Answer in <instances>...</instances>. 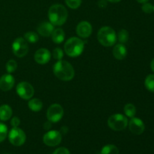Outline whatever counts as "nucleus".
Here are the masks:
<instances>
[{"label":"nucleus","instance_id":"obj_1","mask_svg":"<svg viewBox=\"0 0 154 154\" xmlns=\"http://www.w3.org/2000/svg\"><path fill=\"white\" fill-rule=\"evenodd\" d=\"M54 73L57 78L64 81L73 79L75 70L72 65L67 61L59 60L54 66Z\"/></svg>","mask_w":154,"mask_h":154},{"label":"nucleus","instance_id":"obj_2","mask_svg":"<svg viewBox=\"0 0 154 154\" xmlns=\"http://www.w3.org/2000/svg\"><path fill=\"white\" fill-rule=\"evenodd\" d=\"M50 22L54 26H62L66 22L68 18V11L66 8L60 4L51 6L48 11Z\"/></svg>","mask_w":154,"mask_h":154},{"label":"nucleus","instance_id":"obj_3","mask_svg":"<svg viewBox=\"0 0 154 154\" xmlns=\"http://www.w3.org/2000/svg\"><path fill=\"white\" fill-rule=\"evenodd\" d=\"M84 42L76 37H72L66 41L64 45L65 52L71 57H76L84 51Z\"/></svg>","mask_w":154,"mask_h":154},{"label":"nucleus","instance_id":"obj_4","mask_svg":"<svg viewBox=\"0 0 154 154\" xmlns=\"http://www.w3.org/2000/svg\"><path fill=\"white\" fill-rule=\"evenodd\" d=\"M98 41L105 47H111L117 42L115 31L109 26H104L99 29L97 34Z\"/></svg>","mask_w":154,"mask_h":154},{"label":"nucleus","instance_id":"obj_5","mask_svg":"<svg viewBox=\"0 0 154 154\" xmlns=\"http://www.w3.org/2000/svg\"><path fill=\"white\" fill-rule=\"evenodd\" d=\"M108 125L113 130L122 131L128 126V120L123 114H113L108 118Z\"/></svg>","mask_w":154,"mask_h":154},{"label":"nucleus","instance_id":"obj_6","mask_svg":"<svg viewBox=\"0 0 154 154\" xmlns=\"http://www.w3.org/2000/svg\"><path fill=\"white\" fill-rule=\"evenodd\" d=\"M8 139L14 146L20 147L26 141V134L18 127H13L8 133Z\"/></svg>","mask_w":154,"mask_h":154},{"label":"nucleus","instance_id":"obj_7","mask_svg":"<svg viewBox=\"0 0 154 154\" xmlns=\"http://www.w3.org/2000/svg\"><path fill=\"white\" fill-rule=\"evenodd\" d=\"M12 51L14 54L19 58L25 57L29 51L27 42L23 38H17L12 44Z\"/></svg>","mask_w":154,"mask_h":154},{"label":"nucleus","instance_id":"obj_8","mask_svg":"<svg viewBox=\"0 0 154 154\" xmlns=\"http://www.w3.org/2000/svg\"><path fill=\"white\" fill-rule=\"evenodd\" d=\"M64 111L63 107L59 104H53L48 108L47 111V117L51 123H57L63 117Z\"/></svg>","mask_w":154,"mask_h":154},{"label":"nucleus","instance_id":"obj_9","mask_svg":"<svg viewBox=\"0 0 154 154\" xmlns=\"http://www.w3.org/2000/svg\"><path fill=\"white\" fill-rule=\"evenodd\" d=\"M16 91L18 96L25 100L31 99L35 93V90L32 86L29 83L25 82V81L20 82L17 84Z\"/></svg>","mask_w":154,"mask_h":154},{"label":"nucleus","instance_id":"obj_10","mask_svg":"<svg viewBox=\"0 0 154 154\" xmlns=\"http://www.w3.org/2000/svg\"><path fill=\"white\" fill-rule=\"evenodd\" d=\"M62 141V135L57 130H51L45 134L43 141L47 146L55 147L60 144Z\"/></svg>","mask_w":154,"mask_h":154},{"label":"nucleus","instance_id":"obj_11","mask_svg":"<svg viewBox=\"0 0 154 154\" xmlns=\"http://www.w3.org/2000/svg\"><path fill=\"white\" fill-rule=\"evenodd\" d=\"M129 128L131 132L135 135H141L145 129L144 123L141 119L137 117H132L129 123Z\"/></svg>","mask_w":154,"mask_h":154},{"label":"nucleus","instance_id":"obj_12","mask_svg":"<svg viewBox=\"0 0 154 154\" xmlns=\"http://www.w3.org/2000/svg\"><path fill=\"white\" fill-rule=\"evenodd\" d=\"M92 31H93V29H92L91 24L87 21H81L76 27L77 34L80 37L84 38L90 37L92 34Z\"/></svg>","mask_w":154,"mask_h":154},{"label":"nucleus","instance_id":"obj_13","mask_svg":"<svg viewBox=\"0 0 154 154\" xmlns=\"http://www.w3.org/2000/svg\"><path fill=\"white\" fill-rule=\"evenodd\" d=\"M51 58V54L48 50L45 48H41L38 50L34 56V59L38 64L44 65L48 63Z\"/></svg>","mask_w":154,"mask_h":154},{"label":"nucleus","instance_id":"obj_14","mask_svg":"<svg viewBox=\"0 0 154 154\" xmlns=\"http://www.w3.org/2000/svg\"><path fill=\"white\" fill-rule=\"evenodd\" d=\"M14 78L10 74H6L0 78V89L2 91H8L14 86Z\"/></svg>","mask_w":154,"mask_h":154},{"label":"nucleus","instance_id":"obj_15","mask_svg":"<svg viewBox=\"0 0 154 154\" xmlns=\"http://www.w3.org/2000/svg\"><path fill=\"white\" fill-rule=\"evenodd\" d=\"M38 32L39 35L44 37H48L51 35L53 31L54 30V26L51 23L49 22H42L38 26Z\"/></svg>","mask_w":154,"mask_h":154},{"label":"nucleus","instance_id":"obj_16","mask_svg":"<svg viewBox=\"0 0 154 154\" xmlns=\"http://www.w3.org/2000/svg\"><path fill=\"white\" fill-rule=\"evenodd\" d=\"M113 55L117 60H123L127 55V50L123 44H118L113 49Z\"/></svg>","mask_w":154,"mask_h":154},{"label":"nucleus","instance_id":"obj_17","mask_svg":"<svg viewBox=\"0 0 154 154\" xmlns=\"http://www.w3.org/2000/svg\"><path fill=\"white\" fill-rule=\"evenodd\" d=\"M12 109L9 105H2L0 106V120L7 121L11 117Z\"/></svg>","mask_w":154,"mask_h":154},{"label":"nucleus","instance_id":"obj_18","mask_svg":"<svg viewBox=\"0 0 154 154\" xmlns=\"http://www.w3.org/2000/svg\"><path fill=\"white\" fill-rule=\"evenodd\" d=\"M51 38L54 43H62L65 39V32L63 31V29H56L53 31L52 34H51Z\"/></svg>","mask_w":154,"mask_h":154},{"label":"nucleus","instance_id":"obj_19","mask_svg":"<svg viewBox=\"0 0 154 154\" xmlns=\"http://www.w3.org/2000/svg\"><path fill=\"white\" fill-rule=\"evenodd\" d=\"M28 106L30 110L35 112H38V111H41L43 107V104L42 102L38 99H31L29 102H28Z\"/></svg>","mask_w":154,"mask_h":154},{"label":"nucleus","instance_id":"obj_20","mask_svg":"<svg viewBox=\"0 0 154 154\" xmlns=\"http://www.w3.org/2000/svg\"><path fill=\"white\" fill-rule=\"evenodd\" d=\"M101 154H119V150L114 144H108L103 147Z\"/></svg>","mask_w":154,"mask_h":154},{"label":"nucleus","instance_id":"obj_21","mask_svg":"<svg viewBox=\"0 0 154 154\" xmlns=\"http://www.w3.org/2000/svg\"><path fill=\"white\" fill-rule=\"evenodd\" d=\"M124 113L127 117H134V116L136 114V108L135 105L132 104H127L124 107Z\"/></svg>","mask_w":154,"mask_h":154},{"label":"nucleus","instance_id":"obj_22","mask_svg":"<svg viewBox=\"0 0 154 154\" xmlns=\"http://www.w3.org/2000/svg\"><path fill=\"white\" fill-rule=\"evenodd\" d=\"M24 39L27 42L29 43H36L38 41L39 37L38 34L33 32H28L24 35Z\"/></svg>","mask_w":154,"mask_h":154},{"label":"nucleus","instance_id":"obj_23","mask_svg":"<svg viewBox=\"0 0 154 154\" xmlns=\"http://www.w3.org/2000/svg\"><path fill=\"white\" fill-rule=\"evenodd\" d=\"M117 39H118L120 44H125L129 40V32L126 29H121L118 32L117 36Z\"/></svg>","mask_w":154,"mask_h":154},{"label":"nucleus","instance_id":"obj_24","mask_svg":"<svg viewBox=\"0 0 154 154\" xmlns=\"http://www.w3.org/2000/svg\"><path fill=\"white\" fill-rule=\"evenodd\" d=\"M144 84L149 91L154 93V75H149L146 78Z\"/></svg>","mask_w":154,"mask_h":154},{"label":"nucleus","instance_id":"obj_25","mask_svg":"<svg viewBox=\"0 0 154 154\" xmlns=\"http://www.w3.org/2000/svg\"><path fill=\"white\" fill-rule=\"evenodd\" d=\"M17 68V63L15 60H10L6 63V70L9 74L14 72L16 71Z\"/></svg>","mask_w":154,"mask_h":154},{"label":"nucleus","instance_id":"obj_26","mask_svg":"<svg viewBox=\"0 0 154 154\" xmlns=\"http://www.w3.org/2000/svg\"><path fill=\"white\" fill-rule=\"evenodd\" d=\"M8 135V128L4 123H0V143L2 142Z\"/></svg>","mask_w":154,"mask_h":154},{"label":"nucleus","instance_id":"obj_27","mask_svg":"<svg viewBox=\"0 0 154 154\" xmlns=\"http://www.w3.org/2000/svg\"><path fill=\"white\" fill-rule=\"evenodd\" d=\"M66 5L72 9H76L80 7L81 4V0H65Z\"/></svg>","mask_w":154,"mask_h":154},{"label":"nucleus","instance_id":"obj_28","mask_svg":"<svg viewBox=\"0 0 154 154\" xmlns=\"http://www.w3.org/2000/svg\"><path fill=\"white\" fill-rule=\"evenodd\" d=\"M53 56H54V58L55 60H61L63 57V51L59 48H55L54 50V52H53Z\"/></svg>","mask_w":154,"mask_h":154},{"label":"nucleus","instance_id":"obj_29","mask_svg":"<svg viewBox=\"0 0 154 154\" xmlns=\"http://www.w3.org/2000/svg\"><path fill=\"white\" fill-rule=\"evenodd\" d=\"M141 8H142L143 11L146 14H150L153 11V6L150 3H144Z\"/></svg>","mask_w":154,"mask_h":154},{"label":"nucleus","instance_id":"obj_30","mask_svg":"<svg viewBox=\"0 0 154 154\" xmlns=\"http://www.w3.org/2000/svg\"><path fill=\"white\" fill-rule=\"evenodd\" d=\"M53 154H70V152L66 147H60L57 149Z\"/></svg>","mask_w":154,"mask_h":154},{"label":"nucleus","instance_id":"obj_31","mask_svg":"<svg viewBox=\"0 0 154 154\" xmlns=\"http://www.w3.org/2000/svg\"><path fill=\"white\" fill-rule=\"evenodd\" d=\"M20 123V119L17 117H13L11 120V124L13 127H18Z\"/></svg>","mask_w":154,"mask_h":154},{"label":"nucleus","instance_id":"obj_32","mask_svg":"<svg viewBox=\"0 0 154 154\" xmlns=\"http://www.w3.org/2000/svg\"><path fill=\"white\" fill-rule=\"evenodd\" d=\"M98 4H99V6L100 8H105L107 5V3L105 2V0H99Z\"/></svg>","mask_w":154,"mask_h":154},{"label":"nucleus","instance_id":"obj_33","mask_svg":"<svg viewBox=\"0 0 154 154\" xmlns=\"http://www.w3.org/2000/svg\"><path fill=\"white\" fill-rule=\"evenodd\" d=\"M51 122H48V123H45V129H48L49 128H51Z\"/></svg>","mask_w":154,"mask_h":154},{"label":"nucleus","instance_id":"obj_34","mask_svg":"<svg viewBox=\"0 0 154 154\" xmlns=\"http://www.w3.org/2000/svg\"><path fill=\"white\" fill-rule=\"evenodd\" d=\"M150 68H151L152 71L154 72V58L153 59V60L151 61V63H150Z\"/></svg>","mask_w":154,"mask_h":154},{"label":"nucleus","instance_id":"obj_35","mask_svg":"<svg viewBox=\"0 0 154 154\" xmlns=\"http://www.w3.org/2000/svg\"><path fill=\"white\" fill-rule=\"evenodd\" d=\"M136 1L138 2H139V3H142V4H144V3L147 2H148L149 0H136Z\"/></svg>","mask_w":154,"mask_h":154},{"label":"nucleus","instance_id":"obj_36","mask_svg":"<svg viewBox=\"0 0 154 154\" xmlns=\"http://www.w3.org/2000/svg\"><path fill=\"white\" fill-rule=\"evenodd\" d=\"M108 2H113V3H117V2H120L121 0H108Z\"/></svg>","mask_w":154,"mask_h":154},{"label":"nucleus","instance_id":"obj_37","mask_svg":"<svg viewBox=\"0 0 154 154\" xmlns=\"http://www.w3.org/2000/svg\"><path fill=\"white\" fill-rule=\"evenodd\" d=\"M153 11H154V6H153Z\"/></svg>","mask_w":154,"mask_h":154}]
</instances>
